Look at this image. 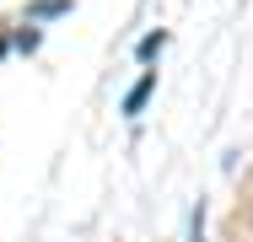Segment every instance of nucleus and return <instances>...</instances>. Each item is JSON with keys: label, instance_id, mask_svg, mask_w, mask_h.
<instances>
[{"label": "nucleus", "instance_id": "f03ea898", "mask_svg": "<svg viewBox=\"0 0 253 242\" xmlns=\"http://www.w3.org/2000/svg\"><path fill=\"white\" fill-rule=\"evenodd\" d=\"M54 16H70V0H33L27 5V22H54Z\"/></svg>", "mask_w": 253, "mask_h": 242}, {"label": "nucleus", "instance_id": "20e7f679", "mask_svg": "<svg viewBox=\"0 0 253 242\" xmlns=\"http://www.w3.org/2000/svg\"><path fill=\"white\" fill-rule=\"evenodd\" d=\"M38 43H43V33H38V27L27 22V27L16 33V48H22V54H33V48H38Z\"/></svg>", "mask_w": 253, "mask_h": 242}, {"label": "nucleus", "instance_id": "7ed1b4c3", "mask_svg": "<svg viewBox=\"0 0 253 242\" xmlns=\"http://www.w3.org/2000/svg\"><path fill=\"white\" fill-rule=\"evenodd\" d=\"M162 48H167V33L156 27V33H146V38H140V48H135V54H140V59L151 65V59H156V54H162Z\"/></svg>", "mask_w": 253, "mask_h": 242}, {"label": "nucleus", "instance_id": "39448f33", "mask_svg": "<svg viewBox=\"0 0 253 242\" xmlns=\"http://www.w3.org/2000/svg\"><path fill=\"white\" fill-rule=\"evenodd\" d=\"M189 242H205V204L189 215Z\"/></svg>", "mask_w": 253, "mask_h": 242}, {"label": "nucleus", "instance_id": "f257e3e1", "mask_svg": "<svg viewBox=\"0 0 253 242\" xmlns=\"http://www.w3.org/2000/svg\"><path fill=\"white\" fill-rule=\"evenodd\" d=\"M151 92H156V70H146V76L124 92V119H140V113H146V102H151Z\"/></svg>", "mask_w": 253, "mask_h": 242}]
</instances>
